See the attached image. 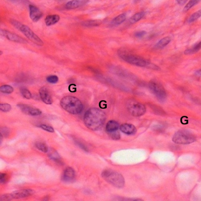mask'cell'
<instances>
[{"label": "cell", "mask_w": 201, "mask_h": 201, "mask_svg": "<svg viewBox=\"0 0 201 201\" xmlns=\"http://www.w3.org/2000/svg\"><path fill=\"white\" fill-rule=\"evenodd\" d=\"M47 153L49 158L50 159L59 164L63 165V162L61 160V157L59 155V153L54 149L52 148L49 149Z\"/></svg>", "instance_id": "obj_17"}, {"label": "cell", "mask_w": 201, "mask_h": 201, "mask_svg": "<svg viewBox=\"0 0 201 201\" xmlns=\"http://www.w3.org/2000/svg\"><path fill=\"white\" fill-rule=\"evenodd\" d=\"M201 9L197 11V12L194 13L189 18L188 20L189 23H192L193 22L195 21V20L201 17Z\"/></svg>", "instance_id": "obj_27"}, {"label": "cell", "mask_w": 201, "mask_h": 201, "mask_svg": "<svg viewBox=\"0 0 201 201\" xmlns=\"http://www.w3.org/2000/svg\"><path fill=\"white\" fill-rule=\"evenodd\" d=\"M1 133L2 134V136H5L6 138H7L9 135L10 131L7 127H2L1 128Z\"/></svg>", "instance_id": "obj_36"}, {"label": "cell", "mask_w": 201, "mask_h": 201, "mask_svg": "<svg viewBox=\"0 0 201 201\" xmlns=\"http://www.w3.org/2000/svg\"><path fill=\"white\" fill-rule=\"evenodd\" d=\"M75 178V172L71 167L65 169L62 176V180L66 182H72Z\"/></svg>", "instance_id": "obj_14"}, {"label": "cell", "mask_w": 201, "mask_h": 201, "mask_svg": "<svg viewBox=\"0 0 201 201\" xmlns=\"http://www.w3.org/2000/svg\"><path fill=\"white\" fill-rule=\"evenodd\" d=\"M1 35L6 37L9 40L17 43H26L28 42L24 39L17 35L11 33V32L5 30L1 29Z\"/></svg>", "instance_id": "obj_10"}, {"label": "cell", "mask_w": 201, "mask_h": 201, "mask_svg": "<svg viewBox=\"0 0 201 201\" xmlns=\"http://www.w3.org/2000/svg\"><path fill=\"white\" fill-rule=\"evenodd\" d=\"M46 80L49 83L54 84L57 83L58 81V78L56 76L50 75L47 77Z\"/></svg>", "instance_id": "obj_30"}, {"label": "cell", "mask_w": 201, "mask_h": 201, "mask_svg": "<svg viewBox=\"0 0 201 201\" xmlns=\"http://www.w3.org/2000/svg\"><path fill=\"white\" fill-rule=\"evenodd\" d=\"M171 39L170 37H164L158 42L154 46L155 48L157 49H161L164 48L166 46H167L169 42H171Z\"/></svg>", "instance_id": "obj_20"}, {"label": "cell", "mask_w": 201, "mask_h": 201, "mask_svg": "<svg viewBox=\"0 0 201 201\" xmlns=\"http://www.w3.org/2000/svg\"><path fill=\"white\" fill-rule=\"evenodd\" d=\"M118 54L122 60L132 65L140 67H148L155 70L158 69V66L151 64L143 58L132 54L123 49L118 51Z\"/></svg>", "instance_id": "obj_2"}, {"label": "cell", "mask_w": 201, "mask_h": 201, "mask_svg": "<svg viewBox=\"0 0 201 201\" xmlns=\"http://www.w3.org/2000/svg\"><path fill=\"white\" fill-rule=\"evenodd\" d=\"M20 93L23 97L27 99H30L32 97V94L29 90L25 87H21L20 90Z\"/></svg>", "instance_id": "obj_26"}, {"label": "cell", "mask_w": 201, "mask_h": 201, "mask_svg": "<svg viewBox=\"0 0 201 201\" xmlns=\"http://www.w3.org/2000/svg\"><path fill=\"white\" fill-rule=\"evenodd\" d=\"M11 106L9 104H0V109L4 112H8L11 110Z\"/></svg>", "instance_id": "obj_31"}, {"label": "cell", "mask_w": 201, "mask_h": 201, "mask_svg": "<svg viewBox=\"0 0 201 201\" xmlns=\"http://www.w3.org/2000/svg\"><path fill=\"white\" fill-rule=\"evenodd\" d=\"M60 17L57 15H50L45 19V21L46 25L49 26L56 24L59 21Z\"/></svg>", "instance_id": "obj_19"}, {"label": "cell", "mask_w": 201, "mask_h": 201, "mask_svg": "<svg viewBox=\"0 0 201 201\" xmlns=\"http://www.w3.org/2000/svg\"><path fill=\"white\" fill-rule=\"evenodd\" d=\"M49 197L48 196H46L43 199V201H48L49 200Z\"/></svg>", "instance_id": "obj_41"}, {"label": "cell", "mask_w": 201, "mask_h": 201, "mask_svg": "<svg viewBox=\"0 0 201 201\" xmlns=\"http://www.w3.org/2000/svg\"><path fill=\"white\" fill-rule=\"evenodd\" d=\"M82 24L84 26L93 27L99 25V24H100V23L97 20H91L84 22Z\"/></svg>", "instance_id": "obj_29"}, {"label": "cell", "mask_w": 201, "mask_h": 201, "mask_svg": "<svg viewBox=\"0 0 201 201\" xmlns=\"http://www.w3.org/2000/svg\"><path fill=\"white\" fill-rule=\"evenodd\" d=\"M13 199L11 194H6L1 196L0 200L1 201H11Z\"/></svg>", "instance_id": "obj_35"}, {"label": "cell", "mask_w": 201, "mask_h": 201, "mask_svg": "<svg viewBox=\"0 0 201 201\" xmlns=\"http://www.w3.org/2000/svg\"><path fill=\"white\" fill-rule=\"evenodd\" d=\"M75 143L81 149H82L84 151L86 152H88V149H87V148L86 146H85L83 143H81L80 141L79 140H78L76 139H74Z\"/></svg>", "instance_id": "obj_32"}, {"label": "cell", "mask_w": 201, "mask_h": 201, "mask_svg": "<svg viewBox=\"0 0 201 201\" xmlns=\"http://www.w3.org/2000/svg\"><path fill=\"white\" fill-rule=\"evenodd\" d=\"M187 0H178L177 1V3L180 5H183L185 4L187 2Z\"/></svg>", "instance_id": "obj_39"}, {"label": "cell", "mask_w": 201, "mask_h": 201, "mask_svg": "<svg viewBox=\"0 0 201 201\" xmlns=\"http://www.w3.org/2000/svg\"><path fill=\"white\" fill-rule=\"evenodd\" d=\"M110 136L112 139L114 140H118L120 139L121 136L118 131H116L115 132H113V133H110Z\"/></svg>", "instance_id": "obj_37"}, {"label": "cell", "mask_w": 201, "mask_h": 201, "mask_svg": "<svg viewBox=\"0 0 201 201\" xmlns=\"http://www.w3.org/2000/svg\"><path fill=\"white\" fill-rule=\"evenodd\" d=\"M17 106L23 113L28 115L37 116L41 115L42 112L37 108L25 104H19Z\"/></svg>", "instance_id": "obj_9"}, {"label": "cell", "mask_w": 201, "mask_h": 201, "mask_svg": "<svg viewBox=\"0 0 201 201\" xmlns=\"http://www.w3.org/2000/svg\"><path fill=\"white\" fill-rule=\"evenodd\" d=\"M29 15L31 19L34 22L38 21L43 16V13L39 9L33 5L29 6Z\"/></svg>", "instance_id": "obj_13"}, {"label": "cell", "mask_w": 201, "mask_h": 201, "mask_svg": "<svg viewBox=\"0 0 201 201\" xmlns=\"http://www.w3.org/2000/svg\"><path fill=\"white\" fill-rule=\"evenodd\" d=\"M147 32L145 31H141L136 32L135 33V36L137 38H141L144 37L146 34Z\"/></svg>", "instance_id": "obj_38"}, {"label": "cell", "mask_w": 201, "mask_h": 201, "mask_svg": "<svg viewBox=\"0 0 201 201\" xmlns=\"http://www.w3.org/2000/svg\"><path fill=\"white\" fill-rule=\"evenodd\" d=\"M10 23L13 26L17 29L20 31L27 37V38L30 40L33 43L38 46H42L43 45V42L38 36L36 35L31 30L30 28L27 25L21 24L17 20H11Z\"/></svg>", "instance_id": "obj_4"}, {"label": "cell", "mask_w": 201, "mask_h": 201, "mask_svg": "<svg viewBox=\"0 0 201 201\" xmlns=\"http://www.w3.org/2000/svg\"><path fill=\"white\" fill-rule=\"evenodd\" d=\"M35 191L32 189H24L17 190L11 193L13 199H19L33 195Z\"/></svg>", "instance_id": "obj_11"}, {"label": "cell", "mask_w": 201, "mask_h": 201, "mask_svg": "<svg viewBox=\"0 0 201 201\" xmlns=\"http://www.w3.org/2000/svg\"><path fill=\"white\" fill-rule=\"evenodd\" d=\"M120 129L122 132L128 135H134L136 132V128L135 126L130 124H123L121 125Z\"/></svg>", "instance_id": "obj_15"}, {"label": "cell", "mask_w": 201, "mask_h": 201, "mask_svg": "<svg viewBox=\"0 0 201 201\" xmlns=\"http://www.w3.org/2000/svg\"><path fill=\"white\" fill-rule=\"evenodd\" d=\"M40 96L43 102L47 104H52L53 100L50 91L47 87H43L39 91Z\"/></svg>", "instance_id": "obj_12"}, {"label": "cell", "mask_w": 201, "mask_h": 201, "mask_svg": "<svg viewBox=\"0 0 201 201\" xmlns=\"http://www.w3.org/2000/svg\"><path fill=\"white\" fill-rule=\"evenodd\" d=\"M201 42L195 44L192 48L185 50L184 51V54L185 55H188L192 54L199 51L201 49Z\"/></svg>", "instance_id": "obj_21"}, {"label": "cell", "mask_w": 201, "mask_h": 201, "mask_svg": "<svg viewBox=\"0 0 201 201\" xmlns=\"http://www.w3.org/2000/svg\"><path fill=\"white\" fill-rule=\"evenodd\" d=\"M0 91L3 93L10 94L12 93L13 91V88L11 86L5 85L1 86L0 87Z\"/></svg>", "instance_id": "obj_25"}, {"label": "cell", "mask_w": 201, "mask_h": 201, "mask_svg": "<svg viewBox=\"0 0 201 201\" xmlns=\"http://www.w3.org/2000/svg\"><path fill=\"white\" fill-rule=\"evenodd\" d=\"M195 74L196 76H200L201 69H199V70L195 72Z\"/></svg>", "instance_id": "obj_40"}, {"label": "cell", "mask_w": 201, "mask_h": 201, "mask_svg": "<svg viewBox=\"0 0 201 201\" xmlns=\"http://www.w3.org/2000/svg\"><path fill=\"white\" fill-rule=\"evenodd\" d=\"M126 18V15L125 14H121V15L114 18L111 22V24L112 26H117L121 24L125 20Z\"/></svg>", "instance_id": "obj_22"}, {"label": "cell", "mask_w": 201, "mask_h": 201, "mask_svg": "<svg viewBox=\"0 0 201 201\" xmlns=\"http://www.w3.org/2000/svg\"><path fill=\"white\" fill-rule=\"evenodd\" d=\"M8 178L7 174L1 173L0 174V183L2 184H6L7 182Z\"/></svg>", "instance_id": "obj_33"}, {"label": "cell", "mask_w": 201, "mask_h": 201, "mask_svg": "<svg viewBox=\"0 0 201 201\" xmlns=\"http://www.w3.org/2000/svg\"><path fill=\"white\" fill-rule=\"evenodd\" d=\"M102 176L116 188H122L124 186V178L121 175L116 171L111 169L105 170L102 171Z\"/></svg>", "instance_id": "obj_5"}, {"label": "cell", "mask_w": 201, "mask_h": 201, "mask_svg": "<svg viewBox=\"0 0 201 201\" xmlns=\"http://www.w3.org/2000/svg\"><path fill=\"white\" fill-rule=\"evenodd\" d=\"M145 15L144 12H140L135 14L130 18L129 21L131 24H134L141 19Z\"/></svg>", "instance_id": "obj_23"}, {"label": "cell", "mask_w": 201, "mask_h": 201, "mask_svg": "<svg viewBox=\"0 0 201 201\" xmlns=\"http://www.w3.org/2000/svg\"><path fill=\"white\" fill-rule=\"evenodd\" d=\"M106 119L105 113L97 108H91L86 112L84 121L87 128L92 131L100 129Z\"/></svg>", "instance_id": "obj_1"}, {"label": "cell", "mask_w": 201, "mask_h": 201, "mask_svg": "<svg viewBox=\"0 0 201 201\" xmlns=\"http://www.w3.org/2000/svg\"><path fill=\"white\" fill-rule=\"evenodd\" d=\"M35 145L37 149L43 153H47L48 151V147L44 143L39 142L36 143Z\"/></svg>", "instance_id": "obj_24"}, {"label": "cell", "mask_w": 201, "mask_h": 201, "mask_svg": "<svg viewBox=\"0 0 201 201\" xmlns=\"http://www.w3.org/2000/svg\"><path fill=\"white\" fill-rule=\"evenodd\" d=\"M196 139L194 135L189 131L181 130L177 131L173 137L174 142L180 144H189L195 142Z\"/></svg>", "instance_id": "obj_6"}, {"label": "cell", "mask_w": 201, "mask_h": 201, "mask_svg": "<svg viewBox=\"0 0 201 201\" xmlns=\"http://www.w3.org/2000/svg\"><path fill=\"white\" fill-rule=\"evenodd\" d=\"M199 1H198H198L197 0H192V1H189L184 7V12H186V11H188L193 6L198 4Z\"/></svg>", "instance_id": "obj_28"}, {"label": "cell", "mask_w": 201, "mask_h": 201, "mask_svg": "<svg viewBox=\"0 0 201 201\" xmlns=\"http://www.w3.org/2000/svg\"><path fill=\"white\" fill-rule=\"evenodd\" d=\"M88 1L84 0H74L69 1L65 5V8L68 9H73L84 6Z\"/></svg>", "instance_id": "obj_16"}, {"label": "cell", "mask_w": 201, "mask_h": 201, "mask_svg": "<svg viewBox=\"0 0 201 201\" xmlns=\"http://www.w3.org/2000/svg\"><path fill=\"white\" fill-rule=\"evenodd\" d=\"M119 127V125L118 122L115 121L111 120L107 123L106 130L108 133H112L117 131Z\"/></svg>", "instance_id": "obj_18"}, {"label": "cell", "mask_w": 201, "mask_h": 201, "mask_svg": "<svg viewBox=\"0 0 201 201\" xmlns=\"http://www.w3.org/2000/svg\"><path fill=\"white\" fill-rule=\"evenodd\" d=\"M149 87L151 91L161 102H164L167 99V95L164 87L158 81L152 80L149 82Z\"/></svg>", "instance_id": "obj_7"}, {"label": "cell", "mask_w": 201, "mask_h": 201, "mask_svg": "<svg viewBox=\"0 0 201 201\" xmlns=\"http://www.w3.org/2000/svg\"><path fill=\"white\" fill-rule=\"evenodd\" d=\"M40 127L42 129L44 130L45 131L50 132H54V130L52 127L51 126L47 125H42L40 126Z\"/></svg>", "instance_id": "obj_34"}, {"label": "cell", "mask_w": 201, "mask_h": 201, "mask_svg": "<svg viewBox=\"0 0 201 201\" xmlns=\"http://www.w3.org/2000/svg\"><path fill=\"white\" fill-rule=\"evenodd\" d=\"M128 109L132 115L136 117L143 115L146 111L145 106L139 103L134 102L130 104L128 106Z\"/></svg>", "instance_id": "obj_8"}, {"label": "cell", "mask_w": 201, "mask_h": 201, "mask_svg": "<svg viewBox=\"0 0 201 201\" xmlns=\"http://www.w3.org/2000/svg\"><path fill=\"white\" fill-rule=\"evenodd\" d=\"M60 105L64 110L73 114H80L83 110V104L80 100L73 96H66L60 101Z\"/></svg>", "instance_id": "obj_3"}]
</instances>
